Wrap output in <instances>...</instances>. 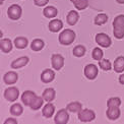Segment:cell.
I'll use <instances>...</instances> for the list:
<instances>
[{
    "instance_id": "obj_6",
    "label": "cell",
    "mask_w": 124,
    "mask_h": 124,
    "mask_svg": "<svg viewBox=\"0 0 124 124\" xmlns=\"http://www.w3.org/2000/svg\"><path fill=\"white\" fill-rule=\"evenodd\" d=\"M96 42H97V44H99L101 47H104V48L110 47L111 43H112L109 36L106 34H103V33L98 34L96 36Z\"/></svg>"
},
{
    "instance_id": "obj_30",
    "label": "cell",
    "mask_w": 124,
    "mask_h": 124,
    "mask_svg": "<svg viewBox=\"0 0 124 124\" xmlns=\"http://www.w3.org/2000/svg\"><path fill=\"white\" fill-rule=\"evenodd\" d=\"M99 65H100V67L103 70H106V71L110 70L111 67H112L111 66V62L109 60H107V59H101L99 61Z\"/></svg>"
},
{
    "instance_id": "obj_23",
    "label": "cell",
    "mask_w": 124,
    "mask_h": 124,
    "mask_svg": "<svg viewBox=\"0 0 124 124\" xmlns=\"http://www.w3.org/2000/svg\"><path fill=\"white\" fill-rule=\"evenodd\" d=\"M71 2L73 3V5L77 10H84L89 6L87 0H71Z\"/></svg>"
},
{
    "instance_id": "obj_4",
    "label": "cell",
    "mask_w": 124,
    "mask_h": 124,
    "mask_svg": "<svg viewBox=\"0 0 124 124\" xmlns=\"http://www.w3.org/2000/svg\"><path fill=\"white\" fill-rule=\"evenodd\" d=\"M18 96H19L18 89L15 86H10L4 92V98L9 102H14L15 100H17Z\"/></svg>"
},
{
    "instance_id": "obj_16",
    "label": "cell",
    "mask_w": 124,
    "mask_h": 124,
    "mask_svg": "<svg viewBox=\"0 0 124 124\" xmlns=\"http://www.w3.org/2000/svg\"><path fill=\"white\" fill-rule=\"evenodd\" d=\"M0 48L4 53H8L12 49V42L9 39H2L0 42Z\"/></svg>"
},
{
    "instance_id": "obj_3",
    "label": "cell",
    "mask_w": 124,
    "mask_h": 124,
    "mask_svg": "<svg viewBox=\"0 0 124 124\" xmlns=\"http://www.w3.org/2000/svg\"><path fill=\"white\" fill-rule=\"evenodd\" d=\"M22 12H23L22 7L17 4L11 5L7 10L8 16H9L10 19H12V20H16V19L20 18V16H22Z\"/></svg>"
},
{
    "instance_id": "obj_19",
    "label": "cell",
    "mask_w": 124,
    "mask_h": 124,
    "mask_svg": "<svg viewBox=\"0 0 124 124\" xmlns=\"http://www.w3.org/2000/svg\"><path fill=\"white\" fill-rule=\"evenodd\" d=\"M28 39L24 37H17L14 40V45L17 49H24L28 46Z\"/></svg>"
},
{
    "instance_id": "obj_14",
    "label": "cell",
    "mask_w": 124,
    "mask_h": 124,
    "mask_svg": "<svg viewBox=\"0 0 124 124\" xmlns=\"http://www.w3.org/2000/svg\"><path fill=\"white\" fill-rule=\"evenodd\" d=\"M29 63V58L28 57H20L18 59H15L12 63H11V67L14 69H18L22 68V67L25 66Z\"/></svg>"
},
{
    "instance_id": "obj_36",
    "label": "cell",
    "mask_w": 124,
    "mask_h": 124,
    "mask_svg": "<svg viewBox=\"0 0 124 124\" xmlns=\"http://www.w3.org/2000/svg\"><path fill=\"white\" fill-rule=\"evenodd\" d=\"M119 82H120V84H122V85H124V73L119 76Z\"/></svg>"
},
{
    "instance_id": "obj_2",
    "label": "cell",
    "mask_w": 124,
    "mask_h": 124,
    "mask_svg": "<svg viewBox=\"0 0 124 124\" xmlns=\"http://www.w3.org/2000/svg\"><path fill=\"white\" fill-rule=\"evenodd\" d=\"M95 118H96L95 112L90 109H81L78 112V119L81 122H91Z\"/></svg>"
},
{
    "instance_id": "obj_5",
    "label": "cell",
    "mask_w": 124,
    "mask_h": 124,
    "mask_svg": "<svg viewBox=\"0 0 124 124\" xmlns=\"http://www.w3.org/2000/svg\"><path fill=\"white\" fill-rule=\"evenodd\" d=\"M68 120H69V114L67 113L66 109L59 110L54 118V121L56 124H65L68 122Z\"/></svg>"
},
{
    "instance_id": "obj_9",
    "label": "cell",
    "mask_w": 124,
    "mask_h": 124,
    "mask_svg": "<svg viewBox=\"0 0 124 124\" xmlns=\"http://www.w3.org/2000/svg\"><path fill=\"white\" fill-rule=\"evenodd\" d=\"M107 117L110 120H116L120 116V109L119 107H108V110L106 112Z\"/></svg>"
},
{
    "instance_id": "obj_28",
    "label": "cell",
    "mask_w": 124,
    "mask_h": 124,
    "mask_svg": "<svg viewBox=\"0 0 124 124\" xmlns=\"http://www.w3.org/2000/svg\"><path fill=\"white\" fill-rule=\"evenodd\" d=\"M113 34L116 39H122L124 38V27H113Z\"/></svg>"
},
{
    "instance_id": "obj_34",
    "label": "cell",
    "mask_w": 124,
    "mask_h": 124,
    "mask_svg": "<svg viewBox=\"0 0 124 124\" xmlns=\"http://www.w3.org/2000/svg\"><path fill=\"white\" fill-rule=\"evenodd\" d=\"M49 2V0H34V3L38 6H44Z\"/></svg>"
},
{
    "instance_id": "obj_24",
    "label": "cell",
    "mask_w": 124,
    "mask_h": 124,
    "mask_svg": "<svg viewBox=\"0 0 124 124\" xmlns=\"http://www.w3.org/2000/svg\"><path fill=\"white\" fill-rule=\"evenodd\" d=\"M58 13V10L56 9L54 6H48L44 9V15L46 17H49V18H53L55 17Z\"/></svg>"
},
{
    "instance_id": "obj_27",
    "label": "cell",
    "mask_w": 124,
    "mask_h": 124,
    "mask_svg": "<svg viewBox=\"0 0 124 124\" xmlns=\"http://www.w3.org/2000/svg\"><path fill=\"white\" fill-rule=\"evenodd\" d=\"M108 22V16L105 13H100L95 17V24L97 25H102Z\"/></svg>"
},
{
    "instance_id": "obj_37",
    "label": "cell",
    "mask_w": 124,
    "mask_h": 124,
    "mask_svg": "<svg viewBox=\"0 0 124 124\" xmlns=\"http://www.w3.org/2000/svg\"><path fill=\"white\" fill-rule=\"evenodd\" d=\"M116 1L118 3H120V4H124V0H116Z\"/></svg>"
},
{
    "instance_id": "obj_8",
    "label": "cell",
    "mask_w": 124,
    "mask_h": 124,
    "mask_svg": "<svg viewBox=\"0 0 124 124\" xmlns=\"http://www.w3.org/2000/svg\"><path fill=\"white\" fill-rule=\"evenodd\" d=\"M85 75L89 79H95L98 75V67L94 64H89L85 67Z\"/></svg>"
},
{
    "instance_id": "obj_29",
    "label": "cell",
    "mask_w": 124,
    "mask_h": 124,
    "mask_svg": "<svg viewBox=\"0 0 124 124\" xmlns=\"http://www.w3.org/2000/svg\"><path fill=\"white\" fill-rule=\"evenodd\" d=\"M85 54V48L84 46H76V47L73 49V55L76 56V57H82Z\"/></svg>"
},
{
    "instance_id": "obj_26",
    "label": "cell",
    "mask_w": 124,
    "mask_h": 124,
    "mask_svg": "<svg viewBox=\"0 0 124 124\" xmlns=\"http://www.w3.org/2000/svg\"><path fill=\"white\" fill-rule=\"evenodd\" d=\"M23 107L20 104H14L10 107V113L13 115V116H19L23 114Z\"/></svg>"
},
{
    "instance_id": "obj_20",
    "label": "cell",
    "mask_w": 124,
    "mask_h": 124,
    "mask_svg": "<svg viewBox=\"0 0 124 124\" xmlns=\"http://www.w3.org/2000/svg\"><path fill=\"white\" fill-rule=\"evenodd\" d=\"M56 94H55V91L53 89H46L43 93V98H44V100L46 102H51L52 100H54V98H55Z\"/></svg>"
},
{
    "instance_id": "obj_35",
    "label": "cell",
    "mask_w": 124,
    "mask_h": 124,
    "mask_svg": "<svg viewBox=\"0 0 124 124\" xmlns=\"http://www.w3.org/2000/svg\"><path fill=\"white\" fill-rule=\"evenodd\" d=\"M17 123V120L14 119V118H8L4 121V124H16Z\"/></svg>"
},
{
    "instance_id": "obj_25",
    "label": "cell",
    "mask_w": 124,
    "mask_h": 124,
    "mask_svg": "<svg viewBox=\"0 0 124 124\" xmlns=\"http://www.w3.org/2000/svg\"><path fill=\"white\" fill-rule=\"evenodd\" d=\"M43 47H44V41L41 39H35L32 42V44H31V48L34 51H40L43 49Z\"/></svg>"
},
{
    "instance_id": "obj_22",
    "label": "cell",
    "mask_w": 124,
    "mask_h": 124,
    "mask_svg": "<svg viewBox=\"0 0 124 124\" xmlns=\"http://www.w3.org/2000/svg\"><path fill=\"white\" fill-rule=\"evenodd\" d=\"M82 109V106L79 102H71L67 105V110L72 113H78Z\"/></svg>"
},
{
    "instance_id": "obj_18",
    "label": "cell",
    "mask_w": 124,
    "mask_h": 124,
    "mask_svg": "<svg viewBox=\"0 0 124 124\" xmlns=\"http://www.w3.org/2000/svg\"><path fill=\"white\" fill-rule=\"evenodd\" d=\"M79 18V15L78 13H77L75 10H71V11L68 12V14H67V23H68L70 25H74L76 23H77V20H78Z\"/></svg>"
},
{
    "instance_id": "obj_31",
    "label": "cell",
    "mask_w": 124,
    "mask_h": 124,
    "mask_svg": "<svg viewBox=\"0 0 124 124\" xmlns=\"http://www.w3.org/2000/svg\"><path fill=\"white\" fill-rule=\"evenodd\" d=\"M103 55H104V53H103L102 49L100 48H95L94 50H93V53H92V56L93 58H94L95 60H101L103 59Z\"/></svg>"
},
{
    "instance_id": "obj_17",
    "label": "cell",
    "mask_w": 124,
    "mask_h": 124,
    "mask_svg": "<svg viewBox=\"0 0 124 124\" xmlns=\"http://www.w3.org/2000/svg\"><path fill=\"white\" fill-rule=\"evenodd\" d=\"M114 70L118 73H121L124 71V57L123 56H119L115 59L114 62Z\"/></svg>"
},
{
    "instance_id": "obj_33",
    "label": "cell",
    "mask_w": 124,
    "mask_h": 124,
    "mask_svg": "<svg viewBox=\"0 0 124 124\" xmlns=\"http://www.w3.org/2000/svg\"><path fill=\"white\" fill-rule=\"evenodd\" d=\"M113 27H124V15H118L114 18Z\"/></svg>"
},
{
    "instance_id": "obj_12",
    "label": "cell",
    "mask_w": 124,
    "mask_h": 124,
    "mask_svg": "<svg viewBox=\"0 0 124 124\" xmlns=\"http://www.w3.org/2000/svg\"><path fill=\"white\" fill-rule=\"evenodd\" d=\"M18 78L17 73H15L14 71H9L7 73H5V75L3 76V80L6 85H13L16 82Z\"/></svg>"
},
{
    "instance_id": "obj_13",
    "label": "cell",
    "mask_w": 124,
    "mask_h": 124,
    "mask_svg": "<svg viewBox=\"0 0 124 124\" xmlns=\"http://www.w3.org/2000/svg\"><path fill=\"white\" fill-rule=\"evenodd\" d=\"M63 28V23L60 19H53L49 23V30L53 33H57Z\"/></svg>"
},
{
    "instance_id": "obj_1",
    "label": "cell",
    "mask_w": 124,
    "mask_h": 124,
    "mask_svg": "<svg viewBox=\"0 0 124 124\" xmlns=\"http://www.w3.org/2000/svg\"><path fill=\"white\" fill-rule=\"evenodd\" d=\"M58 40L62 45H70L75 40V33L72 30H64L60 33Z\"/></svg>"
},
{
    "instance_id": "obj_21",
    "label": "cell",
    "mask_w": 124,
    "mask_h": 124,
    "mask_svg": "<svg viewBox=\"0 0 124 124\" xmlns=\"http://www.w3.org/2000/svg\"><path fill=\"white\" fill-rule=\"evenodd\" d=\"M43 101H45L43 97H38V96H37V97H36L35 99L33 100V102L31 103L30 107L32 108L33 110H38V109H40V108L42 107V105H43Z\"/></svg>"
},
{
    "instance_id": "obj_10",
    "label": "cell",
    "mask_w": 124,
    "mask_h": 124,
    "mask_svg": "<svg viewBox=\"0 0 124 124\" xmlns=\"http://www.w3.org/2000/svg\"><path fill=\"white\" fill-rule=\"evenodd\" d=\"M36 97H37V95H36L34 92L27 91V92H24L23 94L22 95V101H23V103L25 106H30L31 103L33 102V100L35 99Z\"/></svg>"
},
{
    "instance_id": "obj_32",
    "label": "cell",
    "mask_w": 124,
    "mask_h": 124,
    "mask_svg": "<svg viewBox=\"0 0 124 124\" xmlns=\"http://www.w3.org/2000/svg\"><path fill=\"white\" fill-rule=\"evenodd\" d=\"M121 105V100L119 98H111L107 102L108 107H119Z\"/></svg>"
},
{
    "instance_id": "obj_15",
    "label": "cell",
    "mask_w": 124,
    "mask_h": 124,
    "mask_svg": "<svg viewBox=\"0 0 124 124\" xmlns=\"http://www.w3.org/2000/svg\"><path fill=\"white\" fill-rule=\"evenodd\" d=\"M55 112V107L53 104H51L50 102H48V104H46L43 108V111H42V114L43 116H45L46 118H50L51 116H53Z\"/></svg>"
},
{
    "instance_id": "obj_11",
    "label": "cell",
    "mask_w": 124,
    "mask_h": 124,
    "mask_svg": "<svg viewBox=\"0 0 124 124\" xmlns=\"http://www.w3.org/2000/svg\"><path fill=\"white\" fill-rule=\"evenodd\" d=\"M54 78H55V73L52 69H45L42 72V74H41V79H42V81L45 82V84L51 82Z\"/></svg>"
},
{
    "instance_id": "obj_7",
    "label": "cell",
    "mask_w": 124,
    "mask_h": 124,
    "mask_svg": "<svg viewBox=\"0 0 124 124\" xmlns=\"http://www.w3.org/2000/svg\"><path fill=\"white\" fill-rule=\"evenodd\" d=\"M51 62H52V67L55 70H60L64 65V58L59 54H54L51 57Z\"/></svg>"
}]
</instances>
